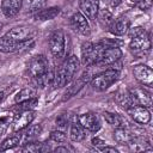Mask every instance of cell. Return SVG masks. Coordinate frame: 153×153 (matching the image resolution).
<instances>
[{
  "mask_svg": "<svg viewBox=\"0 0 153 153\" xmlns=\"http://www.w3.org/2000/svg\"><path fill=\"white\" fill-rule=\"evenodd\" d=\"M123 56V53L120 48H106L102 49L97 60V66H111L112 63L120 61Z\"/></svg>",
  "mask_w": 153,
  "mask_h": 153,
  "instance_id": "7",
  "label": "cell"
},
{
  "mask_svg": "<svg viewBox=\"0 0 153 153\" xmlns=\"http://www.w3.org/2000/svg\"><path fill=\"white\" fill-rule=\"evenodd\" d=\"M47 5V0H27V10L30 12H38L44 8Z\"/></svg>",
  "mask_w": 153,
  "mask_h": 153,
  "instance_id": "32",
  "label": "cell"
},
{
  "mask_svg": "<svg viewBox=\"0 0 153 153\" xmlns=\"http://www.w3.org/2000/svg\"><path fill=\"white\" fill-rule=\"evenodd\" d=\"M50 140L57 142V143H61V142H65L67 140V136H66V133L63 130H53L50 133Z\"/></svg>",
  "mask_w": 153,
  "mask_h": 153,
  "instance_id": "33",
  "label": "cell"
},
{
  "mask_svg": "<svg viewBox=\"0 0 153 153\" xmlns=\"http://www.w3.org/2000/svg\"><path fill=\"white\" fill-rule=\"evenodd\" d=\"M35 45V39H27L24 42H16L7 36L0 37V51L1 53H16L19 50H25L30 49Z\"/></svg>",
  "mask_w": 153,
  "mask_h": 153,
  "instance_id": "4",
  "label": "cell"
},
{
  "mask_svg": "<svg viewBox=\"0 0 153 153\" xmlns=\"http://www.w3.org/2000/svg\"><path fill=\"white\" fill-rule=\"evenodd\" d=\"M133 75L135 76V79L145 85V86H151L153 84V71L151 67L146 66V65H136L133 67Z\"/></svg>",
  "mask_w": 153,
  "mask_h": 153,
  "instance_id": "10",
  "label": "cell"
},
{
  "mask_svg": "<svg viewBox=\"0 0 153 153\" xmlns=\"http://www.w3.org/2000/svg\"><path fill=\"white\" fill-rule=\"evenodd\" d=\"M23 6V0H2L1 1V12L7 17H16Z\"/></svg>",
  "mask_w": 153,
  "mask_h": 153,
  "instance_id": "17",
  "label": "cell"
},
{
  "mask_svg": "<svg viewBox=\"0 0 153 153\" xmlns=\"http://www.w3.org/2000/svg\"><path fill=\"white\" fill-rule=\"evenodd\" d=\"M114 139L117 143H129L131 141L133 136L127 129H124L123 127H120V128H115Z\"/></svg>",
  "mask_w": 153,
  "mask_h": 153,
  "instance_id": "23",
  "label": "cell"
},
{
  "mask_svg": "<svg viewBox=\"0 0 153 153\" xmlns=\"http://www.w3.org/2000/svg\"><path fill=\"white\" fill-rule=\"evenodd\" d=\"M60 14V7H48V8H42L38 12L35 13L33 18L36 20H41V22H45V20H51L55 17H57Z\"/></svg>",
  "mask_w": 153,
  "mask_h": 153,
  "instance_id": "19",
  "label": "cell"
},
{
  "mask_svg": "<svg viewBox=\"0 0 153 153\" xmlns=\"http://www.w3.org/2000/svg\"><path fill=\"white\" fill-rule=\"evenodd\" d=\"M91 143L93 146H96V147H102V146L105 145V141L103 139H100V137H93L92 141H91Z\"/></svg>",
  "mask_w": 153,
  "mask_h": 153,
  "instance_id": "39",
  "label": "cell"
},
{
  "mask_svg": "<svg viewBox=\"0 0 153 153\" xmlns=\"http://www.w3.org/2000/svg\"><path fill=\"white\" fill-rule=\"evenodd\" d=\"M103 117H104V120L106 121V123L110 124V126L114 127V128L123 127V120H122V117H121L120 115H117V114L105 111V112H103Z\"/></svg>",
  "mask_w": 153,
  "mask_h": 153,
  "instance_id": "27",
  "label": "cell"
},
{
  "mask_svg": "<svg viewBox=\"0 0 153 153\" xmlns=\"http://www.w3.org/2000/svg\"><path fill=\"white\" fill-rule=\"evenodd\" d=\"M80 66V61L75 55H71L69 57H67L57 68V71L55 72L54 75V80H53V87L54 88H60V87H65L67 86L73 76L75 75L78 68Z\"/></svg>",
  "mask_w": 153,
  "mask_h": 153,
  "instance_id": "1",
  "label": "cell"
},
{
  "mask_svg": "<svg viewBox=\"0 0 153 153\" xmlns=\"http://www.w3.org/2000/svg\"><path fill=\"white\" fill-rule=\"evenodd\" d=\"M49 49L55 59H62L66 53V35L62 30H55L49 37Z\"/></svg>",
  "mask_w": 153,
  "mask_h": 153,
  "instance_id": "3",
  "label": "cell"
},
{
  "mask_svg": "<svg viewBox=\"0 0 153 153\" xmlns=\"http://www.w3.org/2000/svg\"><path fill=\"white\" fill-rule=\"evenodd\" d=\"M54 152H68V148L67 147H63V146H59V147H56V148H54Z\"/></svg>",
  "mask_w": 153,
  "mask_h": 153,
  "instance_id": "41",
  "label": "cell"
},
{
  "mask_svg": "<svg viewBox=\"0 0 153 153\" xmlns=\"http://www.w3.org/2000/svg\"><path fill=\"white\" fill-rule=\"evenodd\" d=\"M127 33L129 35L130 38H133V37H137V36H141V35L146 33V30L141 26H135V27H129Z\"/></svg>",
  "mask_w": 153,
  "mask_h": 153,
  "instance_id": "36",
  "label": "cell"
},
{
  "mask_svg": "<svg viewBox=\"0 0 153 153\" xmlns=\"http://www.w3.org/2000/svg\"><path fill=\"white\" fill-rule=\"evenodd\" d=\"M86 137V129L78 122L69 126V139L74 142H80Z\"/></svg>",
  "mask_w": 153,
  "mask_h": 153,
  "instance_id": "20",
  "label": "cell"
},
{
  "mask_svg": "<svg viewBox=\"0 0 153 153\" xmlns=\"http://www.w3.org/2000/svg\"><path fill=\"white\" fill-rule=\"evenodd\" d=\"M4 96H5V94H4V92H0V103H1V100L4 99Z\"/></svg>",
  "mask_w": 153,
  "mask_h": 153,
  "instance_id": "42",
  "label": "cell"
},
{
  "mask_svg": "<svg viewBox=\"0 0 153 153\" xmlns=\"http://www.w3.org/2000/svg\"><path fill=\"white\" fill-rule=\"evenodd\" d=\"M69 25H71L72 30L79 35L90 36V33H91L90 24H88L86 17L81 12L73 13V16L69 18Z\"/></svg>",
  "mask_w": 153,
  "mask_h": 153,
  "instance_id": "8",
  "label": "cell"
},
{
  "mask_svg": "<svg viewBox=\"0 0 153 153\" xmlns=\"http://www.w3.org/2000/svg\"><path fill=\"white\" fill-rule=\"evenodd\" d=\"M55 123H56V126H57V128H59L60 130H65V129H67V127H69V124H71L69 115L66 114V112L60 114V115L56 117Z\"/></svg>",
  "mask_w": 153,
  "mask_h": 153,
  "instance_id": "31",
  "label": "cell"
},
{
  "mask_svg": "<svg viewBox=\"0 0 153 153\" xmlns=\"http://www.w3.org/2000/svg\"><path fill=\"white\" fill-rule=\"evenodd\" d=\"M38 104V100L36 98H32V99H29V100H25L23 103H18V109H20L22 111H25V110H32L35 106H37Z\"/></svg>",
  "mask_w": 153,
  "mask_h": 153,
  "instance_id": "34",
  "label": "cell"
},
{
  "mask_svg": "<svg viewBox=\"0 0 153 153\" xmlns=\"http://www.w3.org/2000/svg\"><path fill=\"white\" fill-rule=\"evenodd\" d=\"M97 18H98V20H99V23L103 27L109 29V26L112 22V11L108 10V8H102V10L99 8Z\"/></svg>",
  "mask_w": 153,
  "mask_h": 153,
  "instance_id": "26",
  "label": "cell"
},
{
  "mask_svg": "<svg viewBox=\"0 0 153 153\" xmlns=\"http://www.w3.org/2000/svg\"><path fill=\"white\" fill-rule=\"evenodd\" d=\"M152 5H153V0H140V1L135 2V6H136L139 10H141V11H147V10H149V8L152 7Z\"/></svg>",
  "mask_w": 153,
  "mask_h": 153,
  "instance_id": "37",
  "label": "cell"
},
{
  "mask_svg": "<svg viewBox=\"0 0 153 153\" xmlns=\"http://www.w3.org/2000/svg\"><path fill=\"white\" fill-rule=\"evenodd\" d=\"M33 35H35V30L30 26H16L11 29L5 36H7L8 38L16 42H24L33 38Z\"/></svg>",
  "mask_w": 153,
  "mask_h": 153,
  "instance_id": "13",
  "label": "cell"
},
{
  "mask_svg": "<svg viewBox=\"0 0 153 153\" xmlns=\"http://www.w3.org/2000/svg\"><path fill=\"white\" fill-rule=\"evenodd\" d=\"M33 118H35V111L33 110H25V111L18 114V116H16V118H14V121L12 123L13 130L14 131L23 130L29 124H31Z\"/></svg>",
  "mask_w": 153,
  "mask_h": 153,
  "instance_id": "15",
  "label": "cell"
},
{
  "mask_svg": "<svg viewBox=\"0 0 153 153\" xmlns=\"http://www.w3.org/2000/svg\"><path fill=\"white\" fill-rule=\"evenodd\" d=\"M8 127V118L7 117H0V136L5 134Z\"/></svg>",
  "mask_w": 153,
  "mask_h": 153,
  "instance_id": "38",
  "label": "cell"
},
{
  "mask_svg": "<svg viewBox=\"0 0 153 153\" xmlns=\"http://www.w3.org/2000/svg\"><path fill=\"white\" fill-rule=\"evenodd\" d=\"M86 84V81L80 76L78 80H75V81H71L69 82V85L67 86V90H66V92L63 93V100H67V99H69L71 97H73V96H75L81 88H82V86Z\"/></svg>",
  "mask_w": 153,
  "mask_h": 153,
  "instance_id": "21",
  "label": "cell"
},
{
  "mask_svg": "<svg viewBox=\"0 0 153 153\" xmlns=\"http://www.w3.org/2000/svg\"><path fill=\"white\" fill-rule=\"evenodd\" d=\"M129 27H130L129 19L127 17H118L116 19H112L109 26V31L115 36H123L128 32Z\"/></svg>",
  "mask_w": 153,
  "mask_h": 153,
  "instance_id": "16",
  "label": "cell"
},
{
  "mask_svg": "<svg viewBox=\"0 0 153 153\" xmlns=\"http://www.w3.org/2000/svg\"><path fill=\"white\" fill-rule=\"evenodd\" d=\"M122 0H99V6L102 5L103 8H108V10H111L112 8H116L118 5H121Z\"/></svg>",
  "mask_w": 153,
  "mask_h": 153,
  "instance_id": "35",
  "label": "cell"
},
{
  "mask_svg": "<svg viewBox=\"0 0 153 153\" xmlns=\"http://www.w3.org/2000/svg\"><path fill=\"white\" fill-rule=\"evenodd\" d=\"M1 29H2V23H0V31H1Z\"/></svg>",
  "mask_w": 153,
  "mask_h": 153,
  "instance_id": "44",
  "label": "cell"
},
{
  "mask_svg": "<svg viewBox=\"0 0 153 153\" xmlns=\"http://www.w3.org/2000/svg\"><path fill=\"white\" fill-rule=\"evenodd\" d=\"M98 47L106 49V48H120L123 44V41L118 38H100L99 41L94 42Z\"/></svg>",
  "mask_w": 153,
  "mask_h": 153,
  "instance_id": "28",
  "label": "cell"
},
{
  "mask_svg": "<svg viewBox=\"0 0 153 153\" xmlns=\"http://www.w3.org/2000/svg\"><path fill=\"white\" fill-rule=\"evenodd\" d=\"M54 75H55V73H54V71L53 69H48L44 74H42L41 76H38V78H35L33 80H35V82H36V85L37 86H39V87H47V86H49V85H51L53 84V80H54Z\"/></svg>",
  "mask_w": 153,
  "mask_h": 153,
  "instance_id": "25",
  "label": "cell"
},
{
  "mask_svg": "<svg viewBox=\"0 0 153 153\" xmlns=\"http://www.w3.org/2000/svg\"><path fill=\"white\" fill-rule=\"evenodd\" d=\"M48 69H49V62L44 55H36L29 61L27 72L32 79L41 76Z\"/></svg>",
  "mask_w": 153,
  "mask_h": 153,
  "instance_id": "6",
  "label": "cell"
},
{
  "mask_svg": "<svg viewBox=\"0 0 153 153\" xmlns=\"http://www.w3.org/2000/svg\"><path fill=\"white\" fill-rule=\"evenodd\" d=\"M99 0H79L80 12L88 19L94 20L99 11Z\"/></svg>",
  "mask_w": 153,
  "mask_h": 153,
  "instance_id": "14",
  "label": "cell"
},
{
  "mask_svg": "<svg viewBox=\"0 0 153 153\" xmlns=\"http://www.w3.org/2000/svg\"><path fill=\"white\" fill-rule=\"evenodd\" d=\"M36 98V88L33 87H25L23 90H20L16 96H14V103H23L25 100Z\"/></svg>",
  "mask_w": 153,
  "mask_h": 153,
  "instance_id": "22",
  "label": "cell"
},
{
  "mask_svg": "<svg viewBox=\"0 0 153 153\" xmlns=\"http://www.w3.org/2000/svg\"><path fill=\"white\" fill-rule=\"evenodd\" d=\"M152 47L151 43V38L149 35L146 32L141 36L137 37H133L130 38V43H129V48L134 51H140V50H149Z\"/></svg>",
  "mask_w": 153,
  "mask_h": 153,
  "instance_id": "18",
  "label": "cell"
},
{
  "mask_svg": "<svg viewBox=\"0 0 153 153\" xmlns=\"http://www.w3.org/2000/svg\"><path fill=\"white\" fill-rule=\"evenodd\" d=\"M128 115L140 124H147L151 121V112L147 108L141 105H130L127 108Z\"/></svg>",
  "mask_w": 153,
  "mask_h": 153,
  "instance_id": "11",
  "label": "cell"
},
{
  "mask_svg": "<svg viewBox=\"0 0 153 153\" xmlns=\"http://www.w3.org/2000/svg\"><path fill=\"white\" fill-rule=\"evenodd\" d=\"M78 122L86 129V130H90V131H98L102 127L100 124V120L98 117L97 114L94 112H85V114H81L79 117H78Z\"/></svg>",
  "mask_w": 153,
  "mask_h": 153,
  "instance_id": "12",
  "label": "cell"
},
{
  "mask_svg": "<svg viewBox=\"0 0 153 153\" xmlns=\"http://www.w3.org/2000/svg\"><path fill=\"white\" fill-rule=\"evenodd\" d=\"M42 133V127L39 124H33V126H30L27 128V130L25 131V139L26 141H32L35 139H37Z\"/></svg>",
  "mask_w": 153,
  "mask_h": 153,
  "instance_id": "30",
  "label": "cell"
},
{
  "mask_svg": "<svg viewBox=\"0 0 153 153\" xmlns=\"http://www.w3.org/2000/svg\"><path fill=\"white\" fill-rule=\"evenodd\" d=\"M103 48L98 47L94 42H84L81 44V62L86 67L94 66L97 63L99 53Z\"/></svg>",
  "mask_w": 153,
  "mask_h": 153,
  "instance_id": "5",
  "label": "cell"
},
{
  "mask_svg": "<svg viewBox=\"0 0 153 153\" xmlns=\"http://www.w3.org/2000/svg\"><path fill=\"white\" fill-rule=\"evenodd\" d=\"M130 1H131V2H134V4H135V2H137V1H140V0H130Z\"/></svg>",
  "mask_w": 153,
  "mask_h": 153,
  "instance_id": "43",
  "label": "cell"
},
{
  "mask_svg": "<svg viewBox=\"0 0 153 153\" xmlns=\"http://www.w3.org/2000/svg\"><path fill=\"white\" fill-rule=\"evenodd\" d=\"M23 151L24 152H29V153H38V152H48L50 151V147L47 146L45 143H42V142H26L25 146L23 147Z\"/></svg>",
  "mask_w": 153,
  "mask_h": 153,
  "instance_id": "24",
  "label": "cell"
},
{
  "mask_svg": "<svg viewBox=\"0 0 153 153\" xmlns=\"http://www.w3.org/2000/svg\"><path fill=\"white\" fill-rule=\"evenodd\" d=\"M120 78V71L108 68L103 72H100L97 75H93L91 79V86L96 91H105L108 90L117 79Z\"/></svg>",
  "mask_w": 153,
  "mask_h": 153,
  "instance_id": "2",
  "label": "cell"
},
{
  "mask_svg": "<svg viewBox=\"0 0 153 153\" xmlns=\"http://www.w3.org/2000/svg\"><path fill=\"white\" fill-rule=\"evenodd\" d=\"M128 93H129V98H130L133 105H141L145 108H149L152 105L151 93L147 92L146 90L135 87V88L129 90Z\"/></svg>",
  "mask_w": 153,
  "mask_h": 153,
  "instance_id": "9",
  "label": "cell"
},
{
  "mask_svg": "<svg viewBox=\"0 0 153 153\" xmlns=\"http://www.w3.org/2000/svg\"><path fill=\"white\" fill-rule=\"evenodd\" d=\"M19 143H20V136L19 135L10 136V137H7L6 140H4L0 143V152L7 151V149H12V148L17 147Z\"/></svg>",
  "mask_w": 153,
  "mask_h": 153,
  "instance_id": "29",
  "label": "cell"
},
{
  "mask_svg": "<svg viewBox=\"0 0 153 153\" xmlns=\"http://www.w3.org/2000/svg\"><path fill=\"white\" fill-rule=\"evenodd\" d=\"M99 149L102 152H110V153H117L118 152L115 147H110V146H103V147H99Z\"/></svg>",
  "mask_w": 153,
  "mask_h": 153,
  "instance_id": "40",
  "label": "cell"
}]
</instances>
